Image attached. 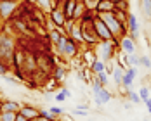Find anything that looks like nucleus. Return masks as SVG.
<instances>
[{"instance_id":"obj_1","label":"nucleus","mask_w":151,"mask_h":121,"mask_svg":"<svg viewBox=\"0 0 151 121\" xmlns=\"http://www.w3.org/2000/svg\"><path fill=\"white\" fill-rule=\"evenodd\" d=\"M97 16L103 19V23L108 26V30L113 35V38H120V36L129 33L127 26H123L120 21H118V17L115 16V12H99Z\"/></svg>"},{"instance_id":"obj_2","label":"nucleus","mask_w":151,"mask_h":121,"mask_svg":"<svg viewBox=\"0 0 151 121\" xmlns=\"http://www.w3.org/2000/svg\"><path fill=\"white\" fill-rule=\"evenodd\" d=\"M54 47H56V54L61 56L63 59H66V60L76 57V54H78V43H76L73 38L66 36V35H64Z\"/></svg>"},{"instance_id":"obj_3","label":"nucleus","mask_w":151,"mask_h":121,"mask_svg":"<svg viewBox=\"0 0 151 121\" xmlns=\"http://www.w3.org/2000/svg\"><path fill=\"white\" fill-rule=\"evenodd\" d=\"M19 9V2L17 0H0V19L2 21H9Z\"/></svg>"},{"instance_id":"obj_4","label":"nucleus","mask_w":151,"mask_h":121,"mask_svg":"<svg viewBox=\"0 0 151 121\" xmlns=\"http://www.w3.org/2000/svg\"><path fill=\"white\" fill-rule=\"evenodd\" d=\"M92 26H94V31H96V35H97L99 42H106V40H113V35L109 33V30H108V26H106L104 23H103V19H101V17H99L97 14H96V17H94V21H92Z\"/></svg>"},{"instance_id":"obj_5","label":"nucleus","mask_w":151,"mask_h":121,"mask_svg":"<svg viewBox=\"0 0 151 121\" xmlns=\"http://www.w3.org/2000/svg\"><path fill=\"white\" fill-rule=\"evenodd\" d=\"M49 21H50L54 26L63 28V24L66 23V16H64V12H63V7L54 5V7H52V11L49 12Z\"/></svg>"},{"instance_id":"obj_6","label":"nucleus","mask_w":151,"mask_h":121,"mask_svg":"<svg viewBox=\"0 0 151 121\" xmlns=\"http://www.w3.org/2000/svg\"><path fill=\"white\" fill-rule=\"evenodd\" d=\"M118 48H120L122 52H125L127 56L136 54V42L129 35H123V36H120V40H118Z\"/></svg>"},{"instance_id":"obj_7","label":"nucleus","mask_w":151,"mask_h":121,"mask_svg":"<svg viewBox=\"0 0 151 121\" xmlns=\"http://www.w3.org/2000/svg\"><path fill=\"white\" fill-rule=\"evenodd\" d=\"M136 76H137V69L134 66L127 68L125 73H123V78H122V85H123L125 88H132V83H134V78H136Z\"/></svg>"},{"instance_id":"obj_8","label":"nucleus","mask_w":151,"mask_h":121,"mask_svg":"<svg viewBox=\"0 0 151 121\" xmlns=\"http://www.w3.org/2000/svg\"><path fill=\"white\" fill-rule=\"evenodd\" d=\"M19 112L24 114L28 120H33V118H38V116H40V109L37 106H31V104H21Z\"/></svg>"},{"instance_id":"obj_9","label":"nucleus","mask_w":151,"mask_h":121,"mask_svg":"<svg viewBox=\"0 0 151 121\" xmlns=\"http://www.w3.org/2000/svg\"><path fill=\"white\" fill-rule=\"evenodd\" d=\"M109 100H111V92H108L106 87H103L97 93H94V102H96L97 106H104Z\"/></svg>"},{"instance_id":"obj_10","label":"nucleus","mask_w":151,"mask_h":121,"mask_svg":"<svg viewBox=\"0 0 151 121\" xmlns=\"http://www.w3.org/2000/svg\"><path fill=\"white\" fill-rule=\"evenodd\" d=\"M115 11H116V4H113L109 0H97L96 14H99V12H115Z\"/></svg>"},{"instance_id":"obj_11","label":"nucleus","mask_w":151,"mask_h":121,"mask_svg":"<svg viewBox=\"0 0 151 121\" xmlns=\"http://www.w3.org/2000/svg\"><path fill=\"white\" fill-rule=\"evenodd\" d=\"M70 38H73L76 43H83V40H82V28H80V23H78V21L75 23L73 30L70 33Z\"/></svg>"},{"instance_id":"obj_12","label":"nucleus","mask_w":151,"mask_h":121,"mask_svg":"<svg viewBox=\"0 0 151 121\" xmlns=\"http://www.w3.org/2000/svg\"><path fill=\"white\" fill-rule=\"evenodd\" d=\"M19 107H21V104L16 102V100H2V111H12V112H17Z\"/></svg>"},{"instance_id":"obj_13","label":"nucleus","mask_w":151,"mask_h":121,"mask_svg":"<svg viewBox=\"0 0 151 121\" xmlns=\"http://www.w3.org/2000/svg\"><path fill=\"white\" fill-rule=\"evenodd\" d=\"M37 7H38V9H40L42 12L49 14V12L52 11L54 4H52V0H37Z\"/></svg>"},{"instance_id":"obj_14","label":"nucleus","mask_w":151,"mask_h":121,"mask_svg":"<svg viewBox=\"0 0 151 121\" xmlns=\"http://www.w3.org/2000/svg\"><path fill=\"white\" fill-rule=\"evenodd\" d=\"M91 71L94 73V75H97V73H101V71H104V60H101V59H96L91 62Z\"/></svg>"},{"instance_id":"obj_15","label":"nucleus","mask_w":151,"mask_h":121,"mask_svg":"<svg viewBox=\"0 0 151 121\" xmlns=\"http://www.w3.org/2000/svg\"><path fill=\"white\" fill-rule=\"evenodd\" d=\"M87 7L83 5V2H76V7H75V12H73V19L75 21H80V17L85 14Z\"/></svg>"},{"instance_id":"obj_16","label":"nucleus","mask_w":151,"mask_h":121,"mask_svg":"<svg viewBox=\"0 0 151 121\" xmlns=\"http://www.w3.org/2000/svg\"><path fill=\"white\" fill-rule=\"evenodd\" d=\"M64 76H66V69H64L63 66H56V68H54V78H52V80H56V81H63Z\"/></svg>"},{"instance_id":"obj_17","label":"nucleus","mask_w":151,"mask_h":121,"mask_svg":"<svg viewBox=\"0 0 151 121\" xmlns=\"http://www.w3.org/2000/svg\"><path fill=\"white\" fill-rule=\"evenodd\" d=\"M123 73H125V71H123L122 68H118V66H116V68L113 69L111 76H113V81H115L116 85H122V78H123Z\"/></svg>"},{"instance_id":"obj_18","label":"nucleus","mask_w":151,"mask_h":121,"mask_svg":"<svg viewBox=\"0 0 151 121\" xmlns=\"http://www.w3.org/2000/svg\"><path fill=\"white\" fill-rule=\"evenodd\" d=\"M16 114L12 111H2L0 112V121H16Z\"/></svg>"},{"instance_id":"obj_19","label":"nucleus","mask_w":151,"mask_h":121,"mask_svg":"<svg viewBox=\"0 0 151 121\" xmlns=\"http://www.w3.org/2000/svg\"><path fill=\"white\" fill-rule=\"evenodd\" d=\"M127 95H129V99H130V102H132V104H141V102H142V100H141V97H139V93L132 92V88H127Z\"/></svg>"},{"instance_id":"obj_20","label":"nucleus","mask_w":151,"mask_h":121,"mask_svg":"<svg viewBox=\"0 0 151 121\" xmlns=\"http://www.w3.org/2000/svg\"><path fill=\"white\" fill-rule=\"evenodd\" d=\"M68 97H71V93H70V90H68V88H63L59 93H56V100H58V102H64Z\"/></svg>"},{"instance_id":"obj_21","label":"nucleus","mask_w":151,"mask_h":121,"mask_svg":"<svg viewBox=\"0 0 151 121\" xmlns=\"http://www.w3.org/2000/svg\"><path fill=\"white\" fill-rule=\"evenodd\" d=\"M38 118L44 120V121H54L56 120V116H52L49 109H40V116H38Z\"/></svg>"},{"instance_id":"obj_22","label":"nucleus","mask_w":151,"mask_h":121,"mask_svg":"<svg viewBox=\"0 0 151 121\" xmlns=\"http://www.w3.org/2000/svg\"><path fill=\"white\" fill-rule=\"evenodd\" d=\"M96 78L101 81V85H103V87H106V85L109 83V75H108L106 71H101V73H97V75H96Z\"/></svg>"},{"instance_id":"obj_23","label":"nucleus","mask_w":151,"mask_h":121,"mask_svg":"<svg viewBox=\"0 0 151 121\" xmlns=\"http://www.w3.org/2000/svg\"><path fill=\"white\" fill-rule=\"evenodd\" d=\"M83 2V5L87 7V11H92V12H96V5H97V0H82Z\"/></svg>"},{"instance_id":"obj_24","label":"nucleus","mask_w":151,"mask_h":121,"mask_svg":"<svg viewBox=\"0 0 151 121\" xmlns=\"http://www.w3.org/2000/svg\"><path fill=\"white\" fill-rule=\"evenodd\" d=\"M139 97H141V100H142V102H146V100L150 99V88L142 87V88L139 90Z\"/></svg>"},{"instance_id":"obj_25","label":"nucleus","mask_w":151,"mask_h":121,"mask_svg":"<svg viewBox=\"0 0 151 121\" xmlns=\"http://www.w3.org/2000/svg\"><path fill=\"white\" fill-rule=\"evenodd\" d=\"M49 111H50V114H52V116H56V118H59L61 114H63V109L58 107V106H50V107H49Z\"/></svg>"},{"instance_id":"obj_26","label":"nucleus","mask_w":151,"mask_h":121,"mask_svg":"<svg viewBox=\"0 0 151 121\" xmlns=\"http://www.w3.org/2000/svg\"><path fill=\"white\" fill-rule=\"evenodd\" d=\"M139 64H142L144 68H151V59L148 56H141L139 57Z\"/></svg>"},{"instance_id":"obj_27","label":"nucleus","mask_w":151,"mask_h":121,"mask_svg":"<svg viewBox=\"0 0 151 121\" xmlns=\"http://www.w3.org/2000/svg\"><path fill=\"white\" fill-rule=\"evenodd\" d=\"M129 66H134V68L139 66V57H137L136 54H130L129 56Z\"/></svg>"},{"instance_id":"obj_28","label":"nucleus","mask_w":151,"mask_h":121,"mask_svg":"<svg viewBox=\"0 0 151 121\" xmlns=\"http://www.w3.org/2000/svg\"><path fill=\"white\" fill-rule=\"evenodd\" d=\"M9 68H11V66H9L7 62H4V60H0V75H2V76H4V75H7V73H9Z\"/></svg>"},{"instance_id":"obj_29","label":"nucleus","mask_w":151,"mask_h":121,"mask_svg":"<svg viewBox=\"0 0 151 121\" xmlns=\"http://www.w3.org/2000/svg\"><path fill=\"white\" fill-rule=\"evenodd\" d=\"M16 121H28V118H26L24 114H21L19 111H17V114H16Z\"/></svg>"},{"instance_id":"obj_30","label":"nucleus","mask_w":151,"mask_h":121,"mask_svg":"<svg viewBox=\"0 0 151 121\" xmlns=\"http://www.w3.org/2000/svg\"><path fill=\"white\" fill-rule=\"evenodd\" d=\"M144 104H146V109H148V112L151 114V97L148 99V100H146V102H144Z\"/></svg>"},{"instance_id":"obj_31","label":"nucleus","mask_w":151,"mask_h":121,"mask_svg":"<svg viewBox=\"0 0 151 121\" xmlns=\"http://www.w3.org/2000/svg\"><path fill=\"white\" fill-rule=\"evenodd\" d=\"M87 104H80V106H76V109H85V111H87Z\"/></svg>"},{"instance_id":"obj_32","label":"nucleus","mask_w":151,"mask_h":121,"mask_svg":"<svg viewBox=\"0 0 151 121\" xmlns=\"http://www.w3.org/2000/svg\"><path fill=\"white\" fill-rule=\"evenodd\" d=\"M26 4H31V5H37V0H24Z\"/></svg>"},{"instance_id":"obj_33","label":"nucleus","mask_w":151,"mask_h":121,"mask_svg":"<svg viewBox=\"0 0 151 121\" xmlns=\"http://www.w3.org/2000/svg\"><path fill=\"white\" fill-rule=\"evenodd\" d=\"M109 2H113V4H118V2H120V0H109Z\"/></svg>"},{"instance_id":"obj_34","label":"nucleus","mask_w":151,"mask_h":121,"mask_svg":"<svg viewBox=\"0 0 151 121\" xmlns=\"http://www.w3.org/2000/svg\"><path fill=\"white\" fill-rule=\"evenodd\" d=\"M0 112H2V100H0Z\"/></svg>"},{"instance_id":"obj_35","label":"nucleus","mask_w":151,"mask_h":121,"mask_svg":"<svg viewBox=\"0 0 151 121\" xmlns=\"http://www.w3.org/2000/svg\"><path fill=\"white\" fill-rule=\"evenodd\" d=\"M0 31H2V24H0Z\"/></svg>"},{"instance_id":"obj_36","label":"nucleus","mask_w":151,"mask_h":121,"mask_svg":"<svg viewBox=\"0 0 151 121\" xmlns=\"http://www.w3.org/2000/svg\"><path fill=\"white\" fill-rule=\"evenodd\" d=\"M142 121H150V120H142Z\"/></svg>"},{"instance_id":"obj_37","label":"nucleus","mask_w":151,"mask_h":121,"mask_svg":"<svg viewBox=\"0 0 151 121\" xmlns=\"http://www.w3.org/2000/svg\"><path fill=\"white\" fill-rule=\"evenodd\" d=\"M54 121H61V120H54Z\"/></svg>"},{"instance_id":"obj_38","label":"nucleus","mask_w":151,"mask_h":121,"mask_svg":"<svg viewBox=\"0 0 151 121\" xmlns=\"http://www.w3.org/2000/svg\"><path fill=\"white\" fill-rule=\"evenodd\" d=\"M17 2H21V0H17Z\"/></svg>"}]
</instances>
